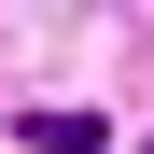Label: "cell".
Wrapping results in <instances>:
<instances>
[{"label":"cell","mask_w":154,"mask_h":154,"mask_svg":"<svg viewBox=\"0 0 154 154\" xmlns=\"http://www.w3.org/2000/svg\"><path fill=\"white\" fill-rule=\"evenodd\" d=\"M28 154H98V112H28Z\"/></svg>","instance_id":"cell-1"}]
</instances>
